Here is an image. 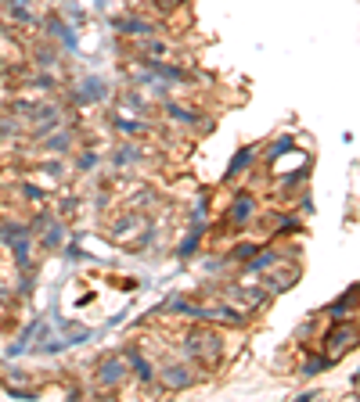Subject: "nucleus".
<instances>
[{"label":"nucleus","mask_w":360,"mask_h":402,"mask_svg":"<svg viewBox=\"0 0 360 402\" xmlns=\"http://www.w3.org/2000/svg\"><path fill=\"white\" fill-rule=\"evenodd\" d=\"M58 241H61V227H54L51 234H47V248H54V245H58Z\"/></svg>","instance_id":"12"},{"label":"nucleus","mask_w":360,"mask_h":402,"mask_svg":"<svg viewBox=\"0 0 360 402\" xmlns=\"http://www.w3.org/2000/svg\"><path fill=\"white\" fill-rule=\"evenodd\" d=\"M195 377L191 374H184V366H166V384L169 388H187Z\"/></svg>","instance_id":"6"},{"label":"nucleus","mask_w":360,"mask_h":402,"mask_svg":"<svg viewBox=\"0 0 360 402\" xmlns=\"http://www.w3.org/2000/svg\"><path fill=\"white\" fill-rule=\"evenodd\" d=\"M123 370H127V366H123V359H105V366H101V381L105 384H119L123 381Z\"/></svg>","instance_id":"7"},{"label":"nucleus","mask_w":360,"mask_h":402,"mask_svg":"<svg viewBox=\"0 0 360 402\" xmlns=\"http://www.w3.org/2000/svg\"><path fill=\"white\" fill-rule=\"evenodd\" d=\"M288 148H292V137H281V140L274 144V148H271V158H277L281 151H288Z\"/></svg>","instance_id":"11"},{"label":"nucleus","mask_w":360,"mask_h":402,"mask_svg":"<svg viewBox=\"0 0 360 402\" xmlns=\"http://www.w3.org/2000/svg\"><path fill=\"white\" fill-rule=\"evenodd\" d=\"M350 345H353V331L350 327H339V331L328 334V348H332V352H342V348H350Z\"/></svg>","instance_id":"3"},{"label":"nucleus","mask_w":360,"mask_h":402,"mask_svg":"<svg viewBox=\"0 0 360 402\" xmlns=\"http://www.w3.org/2000/svg\"><path fill=\"white\" fill-rule=\"evenodd\" d=\"M51 33H54L61 43H65V51H76V33H72V29L61 22V19H51Z\"/></svg>","instance_id":"4"},{"label":"nucleus","mask_w":360,"mask_h":402,"mask_svg":"<svg viewBox=\"0 0 360 402\" xmlns=\"http://www.w3.org/2000/svg\"><path fill=\"white\" fill-rule=\"evenodd\" d=\"M324 366H328V359H310V363L303 366V374H306V377H314V374H321Z\"/></svg>","instance_id":"10"},{"label":"nucleus","mask_w":360,"mask_h":402,"mask_svg":"<svg viewBox=\"0 0 360 402\" xmlns=\"http://www.w3.org/2000/svg\"><path fill=\"white\" fill-rule=\"evenodd\" d=\"M134 370H137V377H140V381H151V366H148L145 359H137V356H134Z\"/></svg>","instance_id":"9"},{"label":"nucleus","mask_w":360,"mask_h":402,"mask_svg":"<svg viewBox=\"0 0 360 402\" xmlns=\"http://www.w3.org/2000/svg\"><path fill=\"white\" fill-rule=\"evenodd\" d=\"M253 208H256L253 198H248V194H238V201H234V208H231L227 219H231V223H245L248 216H253Z\"/></svg>","instance_id":"2"},{"label":"nucleus","mask_w":360,"mask_h":402,"mask_svg":"<svg viewBox=\"0 0 360 402\" xmlns=\"http://www.w3.org/2000/svg\"><path fill=\"white\" fill-rule=\"evenodd\" d=\"M253 162V148H242L238 155H234V162H231V169H227V180L231 176H238V172H245V166Z\"/></svg>","instance_id":"8"},{"label":"nucleus","mask_w":360,"mask_h":402,"mask_svg":"<svg viewBox=\"0 0 360 402\" xmlns=\"http://www.w3.org/2000/svg\"><path fill=\"white\" fill-rule=\"evenodd\" d=\"M116 29H119V33H137V36H148L151 33V25L140 22V19H116Z\"/></svg>","instance_id":"5"},{"label":"nucleus","mask_w":360,"mask_h":402,"mask_svg":"<svg viewBox=\"0 0 360 402\" xmlns=\"http://www.w3.org/2000/svg\"><path fill=\"white\" fill-rule=\"evenodd\" d=\"M0 241H4V245H11L19 266L29 263V227H19V223H0Z\"/></svg>","instance_id":"1"}]
</instances>
